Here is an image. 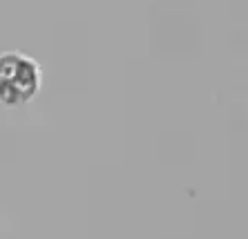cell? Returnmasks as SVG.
<instances>
[{
  "mask_svg": "<svg viewBox=\"0 0 248 239\" xmlns=\"http://www.w3.org/2000/svg\"><path fill=\"white\" fill-rule=\"evenodd\" d=\"M43 85L41 65L23 52L0 54V103L20 107L34 101Z\"/></svg>",
  "mask_w": 248,
  "mask_h": 239,
  "instance_id": "cell-1",
  "label": "cell"
}]
</instances>
